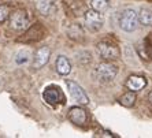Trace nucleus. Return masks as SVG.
I'll list each match as a JSON object with an SVG mask.
<instances>
[{
  "mask_svg": "<svg viewBox=\"0 0 152 138\" xmlns=\"http://www.w3.org/2000/svg\"><path fill=\"white\" fill-rule=\"evenodd\" d=\"M29 18L23 10H18L12 14H10V28L14 29L15 32H22L28 29Z\"/></svg>",
  "mask_w": 152,
  "mask_h": 138,
  "instance_id": "nucleus-4",
  "label": "nucleus"
},
{
  "mask_svg": "<svg viewBox=\"0 0 152 138\" xmlns=\"http://www.w3.org/2000/svg\"><path fill=\"white\" fill-rule=\"evenodd\" d=\"M55 67H56V71L60 75H67V74H70V71H71L70 60H69L66 56H63V55H60L56 59Z\"/></svg>",
  "mask_w": 152,
  "mask_h": 138,
  "instance_id": "nucleus-12",
  "label": "nucleus"
},
{
  "mask_svg": "<svg viewBox=\"0 0 152 138\" xmlns=\"http://www.w3.org/2000/svg\"><path fill=\"white\" fill-rule=\"evenodd\" d=\"M134 101H136V93L133 92V90L126 92L125 94L121 96V99H119V103L124 107H127V108H130V107L134 105Z\"/></svg>",
  "mask_w": 152,
  "mask_h": 138,
  "instance_id": "nucleus-14",
  "label": "nucleus"
},
{
  "mask_svg": "<svg viewBox=\"0 0 152 138\" xmlns=\"http://www.w3.org/2000/svg\"><path fill=\"white\" fill-rule=\"evenodd\" d=\"M138 22L144 26H152V8L142 7L138 11Z\"/></svg>",
  "mask_w": 152,
  "mask_h": 138,
  "instance_id": "nucleus-13",
  "label": "nucleus"
},
{
  "mask_svg": "<svg viewBox=\"0 0 152 138\" xmlns=\"http://www.w3.org/2000/svg\"><path fill=\"white\" fill-rule=\"evenodd\" d=\"M118 66L117 64L111 63L110 60H106L103 63L97 64V68H96V75L99 78L100 81H111L114 78L117 77L118 74Z\"/></svg>",
  "mask_w": 152,
  "mask_h": 138,
  "instance_id": "nucleus-2",
  "label": "nucleus"
},
{
  "mask_svg": "<svg viewBox=\"0 0 152 138\" xmlns=\"http://www.w3.org/2000/svg\"><path fill=\"white\" fill-rule=\"evenodd\" d=\"M34 3L36 10L39 11L41 15L47 17V15H51L53 11V1L52 0H33Z\"/></svg>",
  "mask_w": 152,
  "mask_h": 138,
  "instance_id": "nucleus-11",
  "label": "nucleus"
},
{
  "mask_svg": "<svg viewBox=\"0 0 152 138\" xmlns=\"http://www.w3.org/2000/svg\"><path fill=\"white\" fill-rule=\"evenodd\" d=\"M85 22L91 30H99L102 28L103 15L102 12H97L95 10H89L85 12Z\"/></svg>",
  "mask_w": 152,
  "mask_h": 138,
  "instance_id": "nucleus-9",
  "label": "nucleus"
},
{
  "mask_svg": "<svg viewBox=\"0 0 152 138\" xmlns=\"http://www.w3.org/2000/svg\"><path fill=\"white\" fill-rule=\"evenodd\" d=\"M10 17V7L6 4H0V23H3Z\"/></svg>",
  "mask_w": 152,
  "mask_h": 138,
  "instance_id": "nucleus-18",
  "label": "nucleus"
},
{
  "mask_svg": "<svg viewBox=\"0 0 152 138\" xmlns=\"http://www.w3.org/2000/svg\"><path fill=\"white\" fill-rule=\"evenodd\" d=\"M110 6V0H92L91 1V7L92 10L97 11V12H104Z\"/></svg>",
  "mask_w": 152,
  "mask_h": 138,
  "instance_id": "nucleus-15",
  "label": "nucleus"
},
{
  "mask_svg": "<svg viewBox=\"0 0 152 138\" xmlns=\"http://www.w3.org/2000/svg\"><path fill=\"white\" fill-rule=\"evenodd\" d=\"M69 36H70L71 38H74V40H77V38H80L82 36V29H81V26H78V25H73V26H70L69 28Z\"/></svg>",
  "mask_w": 152,
  "mask_h": 138,
  "instance_id": "nucleus-17",
  "label": "nucleus"
},
{
  "mask_svg": "<svg viewBox=\"0 0 152 138\" xmlns=\"http://www.w3.org/2000/svg\"><path fill=\"white\" fill-rule=\"evenodd\" d=\"M29 57H30V53L28 51H19L15 56V63L17 64H26L29 62Z\"/></svg>",
  "mask_w": 152,
  "mask_h": 138,
  "instance_id": "nucleus-16",
  "label": "nucleus"
},
{
  "mask_svg": "<svg viewBox=\"0 0 152 138\" xmlns=\"http://www.w3.org/2000/svg\"><path fill=\"white\" fill-rule=\"evenodd\" d=\"M51 57V49L48 46H41L36 51L34 56H33V67L34 68H41L44 67Z\"/></svg>",
  "mask_w": 152,
  "mask_h": 138,
  "instance_id": "nucleus-7",
  "label": "nucleus"
},
{
  "mask_svg": "<svg viewBox=\"0 0 152 138\" xmlns=\"http://www.w3.org/2000/svg\"><path fill=\"white\" fill-rule=\"evenodd\" d=\"M126 86H127V89H130L133 92H137V90H141V89H144L147 86V79L144 77L132 75V77L127 78Z\"/></svg>",
  "mask_w": 152,
  "mask_h": 138,
  "instance_id": "nucleus-10",
  "label": "nucleus"
},
{
  "mask_svg": "<svg viewBox=\"0 0 152 138\" xmlns=\"http://www.w3.org/2000/svg\"><path fill=\"white\" fill-rule=\"evenodd\" d=\"M42 99L50 105H56V104H64V96L60 92L58 86H47L42 92Z\"/></svg>",
  "mask_w": 152,
  "mask_h": 138,
  "instance_id": "nucleus-3",
  "label": "nucleus"
},
{
  "mask_svg": "<svg viewBox=\"0 0 152 138\" xmlns=\"http://www.w3.org/2000/svg\"><path fill=\"white\" fill-rule=\"evenodd\" d=\"M118 25L124 32H134L138 26L137 12L132 8H125L118 15Z\"/></svg>",
  "mask_w": 152,
  "mask_h": 138,
  "instance_id": "nucleus-1",
  "label": "nucleus"
},
{
  "mask_svg": "<svg viewBox=\"0 0 152 138\" xmlns=\"http://www.w3.org/2000/svg\"><path fill=\"white\" fill-rule=\"evenodd\" d=\"M149 55H151V56H152V48H151V49H149Z\"/></svg>",
  "mask_w": 152,
  "mask_h": 138,
  "instance_id": "nucleus-20",
  "label": "nucleus"
},
{
  "mask_svg": "<svg viewBox=\"0 0 152 138\" xmlns=\"http://www.w3.org/2000/svg\"><path fill=\"white\" fill-rule=\"evenodd\" d=\"M66 85H67V89H69V92H70L71 97H73L77 103L84 104V105H86V104L89 103V99H88V96H86V93H85V90L78 85L77 82L66 81Z\"/></svg>",
  "mask_w": 152,
  "mask_h": 138,
  "instance_id": "nucleus-5",
  "label": "nucleus"
},
{
  "mask_svg": "<svg viewBox=\"0 0 152 138\" xmlns=\"http://www.w3.org/2000/svg\"><path fill=\"white\" fill-rule=\"evenodd\" d=\"M69 119L77 126H84L88 121V113L81 107H71L69 110Z\"/></svg>",
  "mask_w": 152,
  "mask_h": 138,
  "instance_id": "nucleus-8",
  "label": "nucleus"
},
{
  "mask_svg": "<svg viewBox=\"0 0 152 138\" xmlns=\"http://www.w3.org/2000/svg\"><path fill=\"white\" fill-rule=\"evenodd\" d=\"M97 51L104 60H114L119 56V48L108 43H99L97 44Z\"/></svg>",
  "mask_w": 152,
  "mask_h": 138,
  "instance_id": "nucleus-6",
  "label": "nucleus"
},
{
  "mask_svg": "<svg viewBox=\"0 0 152 138\" xmlns=\"http://www.w3.org/2000/svg\"><path fill=\"white\" fill-rule=\"evenodd\" d=\"M148 100H149V103H151V105H152V92L149 93V96H148Z\"/></svg>",
  "mask_w": 152,
  "mask_h": 138,
  "instance_id": "nucleus-19",
  "label": "nucleus"
}]
</instances>
